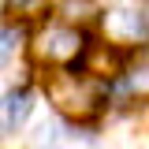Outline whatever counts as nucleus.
<instances>
[{"label": "nucleus", "mask_w": 149, "mask_h": 149, "mask_svg": "<svg viewBox=\"0 0 149 149\" xmlns=\"http://www.w3.org/2000/svg\"><path fill=\"white\" fill-rule=\"evenodd\" d=\"M45 97L52 101L63 116H74V119H90L97 116L101 101H104V86L97 78H86V74H71L60 71L45 82Z\"/></svg>", "instance_id": "1"}, {"label": "nucleus", "mask_w": 149, "mask_h": 149, "mask_svg": "<svg viewBox=\"0 0 149 149\" xmlns=\"http://www.w3.org/2000/svg\"><path fill=\"white\" fill-rule=\"evenodd\" d=\"M82 52V34L71 26H49L37 37V56L52 60V63H71L74 56Z\"/></svg>", "instance_id": "2"}, {"label": "nucleus", "mask_w": 149, "mask_h": 149, "mask_svg": "<svg viewBox=\"0 0 149 149\" xmlns=\"http://www.w3.org/2000/svg\"><path fill=\"white\" fill-rule=\"evenodd\" d=\"M104 30L112 41H146L149 37V19L142 8H112L104 15Z\"/></svg>", "instance_id": "3"}, {"label": "nucleus", "mask_w": 149, "mask_h": 149, "mask_svg": "<svg viewBox=\"0 0 149 149\" xmlns=\"http://www.w3.org/2000/svg\"><path fill=\"white\" fill-rule=\"evenodd\" d=\"M86 74L90 78H112V74L123 71V52L116 49V45H93L86 49Z\"/></svg>", "instance_id": "4"}, {"label": "nucleus", "mask_w": 149, "mask_h": 149, "mask_svg": "<svg viewBox=\"0 0 149 149\" xmlns=\"http://www.w3.org/2000/svg\"><path fill=\"white\" fill-rule=\"evenodd\" d=\"M26 112H30V97H26V93H4V97H0V130L11 134V130L26 119Z\"/></svg>", "instance_id": "5"}, {"label": "nucleus", "mask_w": 149, "mask_h": 149, "mask_svg": "<svg viewBox=\"0 0 149 149\" xmlns=\"http://www.w3.org/2000/svg\"><path fill=\"white\" fill-rule=\"evenodd\" d=\"M60 15H63V26L78 30V26H86V22H93L101 15V8H97V0H63Z\"/></svg>", "instance_id": "6"}, {"label": "nucleus", "mask_w": 149, "mask_h": 149, "mask_svg": "<svg viewBox=\"0 0 149 149\" xmlns=\"http://www.w3.org/2000/svg\"><path fill=\"white\" fill-rule=\"evenodd\" d=\"M63 127L56 123V119H45L41 127H37V134L30 138V149H63Z\"/></svg>", "instance_id": "7"}, {"label": "nucleus", "mask_w": 149, "mask_h": 149, "mask_svg": "<svg viewBox=\"0 0 149 149\" xmlns=\"http://www.w3.org/2000/svg\"><path fill=\"white\" fill-rule=\"evenodd\" d=\"M8 56H11V34H4V30H0V63H4Z\"/></svg>", "instance_id": "8"}, {"label": "nucleus", "mask_w": 149, "mask_h": 149, "mask_svg": "<svg viewBox=\"0 0 149 149\" xmlns=\"http://www.w3.org/2000/svg\"><path fill=\"white\" fill-rule=\"evenodd\" d=\"M138 123H142V127L149 130V101H146V104H142V108H138Z\"/></svg>", "instance_id": "9"}, {"label": "nucleus", "mask_w": 149, "mask_h": 149, "mask_svg": "<svg viewBox=\"0 0 149 149\" xmlns=\"http://www.w3.org/2000/svg\"><path fill=\"white\" fill-rule=\"evenodd\" d=\"M15 4H37V0H11V8H15Z\"/></svg>", "instance_id": "10"}]
</instances>
